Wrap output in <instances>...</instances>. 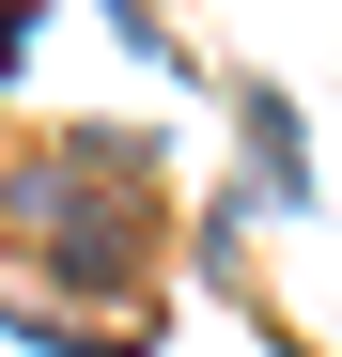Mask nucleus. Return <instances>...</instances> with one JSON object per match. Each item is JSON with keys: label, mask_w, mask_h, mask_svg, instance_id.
Masks as SVG:
<instances>
[{"label": "nucleus", "mask_w": 342, "mask_h": 357, "mask_svg": "<svg viewBox=\"0 0 342 357\" xmlns=\"http://www.w3.org/2000/svg\"><path fill=\"white\" fill-rule=\"evenodd\" d=\"M16 31H31V0H0V63H16Z\"/></svg>", "instance_id": "obj_1"}]
</instances>
